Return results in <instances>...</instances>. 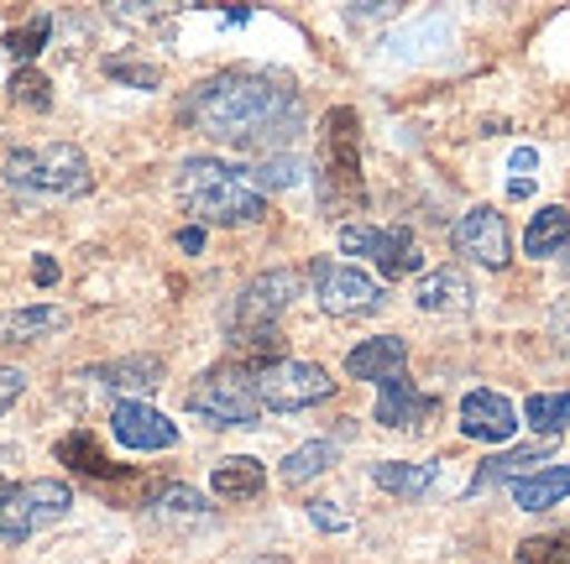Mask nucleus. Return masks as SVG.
I'll return each instance as SVG.
<instances>
[{
	"label": "nucleus",
	"mask_w": 570,
	"mask_h": 564,
	"mask_svg": "<svg viewBox=\"0 0 570 564\" xmlns=\"http://www.w3.org/2000/svg\"><path fill=\"white\" fill-rule=\"evenodd\" d=\"M184 120L199 126L205 137L242 147V152L277 157L304 131V95H298V85L283 79V73L225 69L189 89Z\"/></svg>",
	"instance_id": "f257e3e1"
},
{
	"label": "nucleus",
	"mask_w": 570,
	"mask_h": 564,
	"mask_svg": "<svg viewBox=\"0 0 570 564\" xmlns=\"http://www.w3.org/2000/svg\"><path fill=\"white\" fill-rule=\"evenodd\" d=\"M314 194L325 215H362L366 178H362V116L351 105H330L320 120V157H314Z\"/></svg>",
	"instance_id": "f03ea898"
},
{
	"label": "nucleus",
	"mask_w": 570,
	"mask_h": 564,
	"mask_svg": "<svg viewBox=\"0 0 570 564\" xmlns=\"http://www.w3.org/2000/svg\"><path fill=\"white\" fill-rule=\"evenodd\" d=\"M178 205L199 225H257L267 215V199L220 157H184L178 162Z\"/></svg>",
	"instance_id": "7ed1b4c3"
},
{
	"label": "nucleus",
	"mask_w": 570,
	"mask_h": 564,
	"mask_svg": "<svg viewBox=\"0 0 570 564\" xmlns=\"http://www.w3.org/2000/svg\"><path fill=\"white\" fill-rule=\"evenodd\" d=\"M6 184L21 194H42V199H85L95 188L89 157L73 141H48V147H17L6 152Z\"/></svg>",
	"instance_id": "20e7f679"
},
{
	"label": "nucleus",
	"mask_w": 570,
	"mask_h": 564,
	"mask_svg": "<svg viewBox=\"0 0 570 564\" xmlns=\"http://www.w3.org/2000/svg\"><path fill=\"white\" fill-rule=\"evenodd\" d=\"M184 408L194 418H205L215 428H257L262 403H257V376H246L242 366H215L184 393Z\"/></svg>",
	"instance_id": "39448f33"
},
{
	"label": "nucleus",
	"mask_w": 570,
	"mask_h": 564,
	"mask_svg": "<svg viewBox=\"0 0 570 564\" xmlns=\"http://www.w3.org/2000/svg\"><path fill=\"white\" fill-rule=\"evenodd\" d=\"M73 507V492L63 481H27V486H11L6 507H0V544H27L32 533L63 523Z\"/></svg>",
	"instance_id": "423d86ee"
},
{
	"label": "nucleus",
	"mask_w": 570,
	"mask_h": 564,
	"mask_svg": "<svg viewBox=\"0 0 570 564\" xmlns=\"http://www.w3.org/2000/svg\"><path fill=\"white\" fill-rule=\"evenodd\" d=\"M341 251H346V257H372L387 283L414 277L419 267H424V251H419V240L409 225H393V230H377V225H341Z\"/></svg>",
	"instance_id": "0eeeda50"
},
{
	"label": "nucleus",
	"mask_w": 570,
	"mask_h": 564,
	"mask_svg": "<svg viewBox=\"0 0 570 564\" xmlns=\"http://www.w3.org/2000/svg\"><path fill=\"white\" fill-rule=\"evenodd\" d=\"M335 397V382H330L325 366L314 360H277L267 372H257V403L273 413H298V408H314Z\"/></svg>",
	"instance_id": "6e6552de"
},
{
	"label": "nucleus",
	"mask_w": 570,
	"mask_h": 564,
	"mask_svg": "<svg viewBox=\"0 0 570 564\" xmlns=\"http://www.w3.org/2000/svg\"><path fill=\"white\" fill-rule=\"evenodd\" d=\"M298 288H304V277L288 273V267H277V273L252 277V283L242 288V298L230 304V314H225V329H230V335H252V329H277V314L294 304Z\"/></svg>",
	"instance_id": "1a4fd4ad"
},
{
	"label": "nucleus",
	"mask_w": 570,
	"mask_h": 564,
	"mask_svg": "<svg viewBox=\"0 0 570 564\" xmlns=\"http://www.w3.org/2000/svg\"><path fill=\"white\" fill-rule=\"evenodd\" d=\"M309 283H314V298L325 314L335 319H351V314H372L382 308V283L377 277L356 273L346 261H330V257H314L309 261Z\"/></svg>",
	"instance_id": "9d476101"
},
{
	"label": "nucleus",
	"mask_w": 570,
	"mask_h": 564,
	"mask_svg": "<svg viewBox=\"0 0 570 564\" xmlns=\"http://www.w3.org/2000/svg\"><path fill=\"white\" fill-rule=\"evenodd\" d=\"M455 251L461 257H471L476 267H487V273H502L508 261H513V236H508V220H502L492 205H476L461 215V225H455Z\"/></svg>",
	"instance_id": "9b49d317"
},
{
	"label": "nucleus",
	"mask_w": 570,
	"mask_h": 564,
	"mask_svg": "<svg viewBox=\"0 0 570 564\" xmlns=\"http://www.w3.org/2000/svg\"><path fill=\"white\" fill-rule=\"evenodd\" d=\"M110 434H116L126 449H141V455L178 445V424L168 418V413L147 408L141 397H126V403H116V413H110Z\"/></svg>",
	"instance_id": "f8f14e48"
},
{
	"label": "nucleus",
	"mask_w": 570,
	"mask_h": 564,
	"mask_svg": "<svg viewBox=\"0 0 570 564\" xmlns=\"http://www.w3.org/2000/svg\"><path fill=\"white\" fill-rule=\"evenodd\" d=\"M513 428H519V408H513L502 393L476 387V393L461 397V434H466V439L502 445V439H513Z\"/></svg>",
	"instance_id": "ddd939ff"
},
{
	"label": "nucleus",
	"mask_w": 570,
	"mask_h": 564,
	"mask_svg": "<svg viewBox=\"0 0 570 564\" xmlns=\"http://www.w3.org/2000/svg\"><path fill=\"white\" fill-rule=\"evenodd\" d=\"M58 465H69L73 476H85V481H95V486H116V481H137V471L131 465H116L110 455L100 449V439L89 434V428H73V434H63L58 439Z\"/></svg>",
	"instance_id": "4468645a"
},
{
	"label": "nucleus",
	"mask_w": 570,
	"mask_h": 564,
	"mask_svg": "<svg viewBox=\"0 0 570 564\" xmlns=\"http://www.w3.org/2000/svg\"><path fill=\"white\" fill-rule=\"evenodd\" d=\"M440 413V393H419L414 382H409V372L393 376V382H382L377 393V424L382 428H424Z\"/></svg>",
	"instance_id": "2eb2a0df"
},
{
	"label": "nucleus",
	"mask_w": 570,
	"mask_h": 564,
	"mask_svg": "<svg viewBox=\"0 0 570 564\" xmlns=\"http://www.w3.org/2000/svg\"><path fill=\"white\" fill-rule=\"evenodd\" d=\"M544 461H550V439H539V445H513V449H502V455H492V461H482L476 471H471L466 496L492 492L498 481H523V476H534V465H544Z\"/></svg>",
	"instance_id": "dca6fc26"
},
{
	"label": "nucleus",
	"mask_w": 570,
	"mask_h": 564,
	"mask_svg": "<svg viewBox=\"0 0 570 564\" xmlns=\"http://www.w3.org/2000/svg\"><path fill=\"white\" fill-rule=\"evenodd\" d=\"M403 366H409V345L397 340V335H377V340H362L356 350L346 356V372L356 376V382H393V376H403Z\"/></svg>",
	"instance_id": "f3484780"
},
{
	"label": "nucleus",
	"mask_w": 570,
	"mask_h": 564,
	"mask_svg": "<svg viewBox=\"0 0 570 564\" xmlns=\"http://www.w3.org/2000/svg\"><path fill=\"white\" fill-rule=\"evenodd\" d=\"M85 382H100L110 393H157V387H163V360L157 356L105 360V366H89Z\"/></svg>",
	"instance_id": "a211bd4d"
},
{
	"label": "nucleus",
	"mask_w": 570,
	"mask_h": 564,
	"mask_svg": "<svg viewBox=\"0 0 570 564\" xmlns=\"http://www.w3.org/2000/svg\"><path fill=\"white\" fill-rule=\"evenodd\" d=\"M440 471H445L440 461H424V465H414V461H377L372 465V481H377L382 492L403 496V502H419V496L434 492Z\"/></svg>",
	"instance_id": "6ab92c4d"
},
{
	"label": "nucleus",
	"mask_w": 570,
	"mask_h": 564,
	"mask_svg": "<svg viewBox=\"0 0 570 564\" xmlns=\"http://www.w3.org/2000/svg\"><path fill=\"white\" fill-rule=\"evenodd\" d=\"M419 308L424 314H466L471 308V277L466 273H455V267H440V273H430L424 283H419Z\"/></svg>",
	"instance_id": "aec40b11"
},
{
	"label": "nucleus",
	"mask_w": 570,
	"mask_h": 564,
	"mask_svg": "<svg viewBox=\"0 0 570 564\" xmlns=\"http://www.w3.org/2000/svg\"><path fill=\"white\" fill-rule=\"evenodd\" d=\"M69 325V314L58 304H32V308H6L0 314V340L6 345H27V340H42L52 329Z\"/></svg>",
	"instance_id": "412c9836"
},
{
	"label": "nucleus",
	"mask_w": 570,
	"mask_h": 564,
	"mask_svg": "<svg viewBox=\"0 0 570 564\" xmlns=\"http://www.w3.org/2000/svg\"><path fill=\"white\" fill-rule=\"evenodd\" d=\"M209 486H215V496H225V502H252V496H262V486H267V471H262V461H252V455H230V461L215 465Z\"/></svg>",
	"instance_id": "4be33fe9"
},
{
	"label": "nucleus",
	"mask_w": 570,
	"mask_h": 564,
	"mask_svg": "<svg viewBox=\"0 0 570 564\" xmlns=\"http://www.w3.org/2000/svg\"><path fill=\"white\" fill-rule=\"evenodd\" d=\"M570 496V465H550V471H534V476L513 481V502H519L523 513H544L554 502H566Z\"/></svg>",
	"instance_id": "5701e85b"
},
{
	"label": "nucleus",
	"mask_w": 570,
	"mask_h": 564,
	"mask_svg": "<svg viewBox=\"0 0 570 564\" xmlns=\"http://www.w3.org/2000/svg\"><path fill=\"white\" fill-rule=\"evenodd\" d=\"M570 240V209L566 205H544L529 220V230H523V251L529 257H554V251H566Z\"/></svg>",
	"instance_id": "b1692460"
},
{
	"label": "nucleus",
	"mask_w": 570,
	"mask_h": 564,
	"mask_svg": "<svg viewBox=\"0 0 570 564\" xmlns=\"http://www.w3.org/2000/svg\"><path fill=\"white\" fill-rule=\"evenodd\" d=\"M335 461H341V445H335V439H309V445H298L288 461L277 465V476L288 481V486H304V481L325 476Z\"/></svg>",
	"instance_id": "393cba45"
},
{
	"label": "nucleus",
	"mask_w": 570,
	"mask_h": 564,
	"mask_svg": "<svg viewBox=\"0 0 570 564\" xmlns=\"http://www.w3.org/2000/svg\"><path fill=\"white\" fill-rule=\"evenodd\" d=\"M242 178L257 188L262 199H267V188H294L304 178V162L294 152H277V157H257L252 168H242Z\"/></svg>",
	"instance_id": "a878e982"
},
{
	"label": "nucleus",
	"mask_w": 570,
	"mask_h": 564,
	"mask_svg": "<svg viewBox=\"0 0 570 564\" xmlns=\"http://www.w3.org/2000/svg\"><path fill=\"white\" fill-rule=\"evenodd\" d=\"M523 418L539 428V434H570V393H534L523 403Z\"/></svg>",
	"instance_id": "bb28decb"
},
{
	"label": "nucleus",
	"mask_w": 570,
	"mask_h": 564,
	"mask_svg": "<svg viewBox=\"0 0 570 564\" xmlns=\"http://www.w3.org/2000/svg\"><path fill=\"white\" fill-rule=\"evenodd\" d=\"M48 37H52V17L48 11H37L32 21H27V27H17V32H6V42H0V48L11 52V58H17L21 69H32V58L42 48H48Z\"/></svg>",
	"instance_id": "cd10ccee"
},
{
	"label": "nucleus",
	"mask_w": 570,
	"mask_h": 564,
	"mask_svg": "<svg viewBox=\"0 0 570 564\" xmlns=\"http://www.w3.org/2000/svg\"><path fill=\"white\" fill-rule=\"evenodd\" d=\"M519 564H570V528L523 538V544H519Z\"/></svg>",
	"instance_id": "c85d7f7f"
},
{
	"label": "nucleus",
	"mask_w": 570,
	"mask_h": 564,
	"mask_svg": "<svg viewBox=\"0 0 570 564\" xmlns=\"http://www.w3.org/2000/svg\"><path fill=\"white\" fill-rule=\"evenodd\" d=\"M105 79L131 85V89H157V85H163V69H157V63H147V58H105Z\"/></svg>",
	"instance_id": "c756f323"
},
{
	"label": "nucleus",
	"mask_w": 570,
	"mask_h": 564,
	"mask_svg": "<svg viewBox=\"0 0 570 564\" xmlns=\"http://www.w3.org/2000/svg\"><path fill=\"white\" fill-rule=\"evenodd\" d=\"M6 89H11V100L27 105V110H48V105H52V85L37 69H17Z\"/></svg>",
	"instance_id": "7c9ffc66"
},
{
	"label": "nucleus",
	"mask_w": 570,
	"mask_h": 564,
	"mask_svg": "<svg viewBox=\"0 0 570 564\" xmlns=\"http://www.w3.org/2000/svg\"><path fill=\"white\" fill-rule=\"evenodd\" d=\"M157 507H163V513H209L205 496L194 492V486H174V481L157 492Z\"/></svg>",
	"instance_id": "2f4dec72"
},
{
	"label": "nucleus",
	"mask_w": 570,
	"mask_h": 564,
	"mask_svg": "<svg viewBox=\"0 0 570 564\" xmlns=\"http://www.w3.org/2000/svg\"><path fill=\"white\" fill-rule=\"evenodd\" d=\"M309 523L320 533H346L351 528V517L335 507V502H309Z\"/></svg>",
	"instance_id": "473e14b6"
},
{
	"label": "nucleus",
	"mask_w": 570,
	"mask_h": 564,
	"mask_svg": "<svg viewBox=\"0 0 570 564\" xmlns=\"http://www.w3.org/2000/svg\"><path fill=\"white\" fill-rule=\"evenodd\" d=\"M21 393H27V372L21 366H0V413L11 408Z\"/></svg>",
	"instance_id": "72a5a7b5"
},
{
	"label": "nucleus",
	"mask_w": 570,
	"mask_h": 564,
	"mask_svg": "<svg viewBox=\"0 0 570 564\" xmlns=\"http://www.w3.org/2000/svg\"><path fill=\"white\" fill-rule=\"evenodd\" d=\"M534 168H539V152H534V147H519V152L508 157V172H513V184H534Z\"/></svg>",
	"instance_id": "f704fd0d"
},
{
	"label": "nucleus",
	"mask_w": 570,
	"mask_h": 564,
	"mask_svg": "<svg viewBox=\"0 0 570 564\" xmlns=\"http://www.w3.org/2000/svg\"><path fill=\"white\" fill-rule=\"evenodd\" d=\"M550 329H554V340L570 350V298H560V304L550 308Z\"/></svg>",
	"instance_id": "c9c22d12"
},
{
	"label": "nucleus",
	"mask_w": 570,
	"mask_h": 564,
	"mask_svg": "<svg viewBox=\"0 0 570 564\" xmlns=\"http://www.w3.org/2000/svg\"><path fill=\"white\" fill-rule=\"evenodd\" d=\"M32 277H37V288H52V283H58V261H52V257H37L32 261Z\"/></svg>",
	"instance_id": "e433bc0d"
},
{
	"label": "nucleus",
	"mask_w": 570,
	"mask_h": 564,
	"mask_svg": "<svg viewBox=\"0 0 570 564\" xmlns=\"http://www.w3.org/2000/svg\"><path fill=\"white\" fill-rule=\"evenodd\" d=\"M178 246H184V251H205V230H199V225L178 230Z\"/></svg>",
	"instance_id": "4c0bfd02"
},
{
	"label": "nucleus",
	"mask_w": 570,
	"mask_h": 564,
	"mask_svg": "<svg viewBox=\"0 0 570 564\" xmlns=\"http://www.w3.org/2000/svg\"><path fill=\"white\" fill-rule=\"evenodd\" d=\"M6 496H11V481H0V507H6Z\"/></svg>",
	"instance_id": "58836bf2"
},
{
	"label": "nucleus",
	"mask_w": 570,
	"mask_h": 564,
	"mask_svg": "<svg viewBox=\"0 0 570 564\" xmlns=\"http://www.w3.org/2000/svg\"><path fill=\"white\" fill-rule=\"evenodd\" d=\"M560 257H566V277H570V240H566V251H560Z\"/></svg>",
	"instance_id": "ea45409f"
}]
</instances>
